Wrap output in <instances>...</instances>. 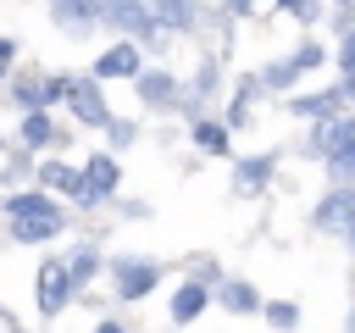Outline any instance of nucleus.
I'll return each instance as SVG.
<instances>
[{"label":"nucleus","instance_id":"nucleus-1","mask_svg":"<svg viewBox=\"0 0 355 333\" xmlns=\"http://www.w3.org/2000/svg\"><path fill=\"white\" fill-rule=\"evenodd\" d=\"M94 17H100V22H111V28H122V33H133V44L161 33V22L150 17V6H144V0H94Z\"/></svg>","mask_w":355,"mask_h":333},{"label":"nucleus","instance_id":"nucleus-2","mask_svg":"<svg viewBox=\"0 0 355 333\" xmlns=\"http://www.w3.org/2000/svg\"><path fill=\"white\" fill-rule=\"evenodd\" d=\"M116 183H122V166H116L111 155H89V166H78V194H72V200L100 205V200H111Z\"/></svg>","mask_w":355,"mask_h":333},{"label":"nucleus","instance_id":"nucleus-3","mask_svg":"<svg viewBox=\"0 0 355 333\" xmlns=\"http://www.w3.org/2000/svg\"><path fill=\"white\" fill-rule=\"evenodd\" d=\"M33 300H39V311H44V316H55V311L72 300V278H67V266H61V261H44V266L33 272Z\"/></svg>","mask_w":355,"mask_h":333},{"label":"nucleus","instance_id":"nucleus-4","mask_svg":"<svg viewBox=\"0 0 355 333\" xmlns=\"http://www.w3.org/2000/svg\"><path fill=\"white\" fill-rule=\"evenodd\" d=\"M72 117L83 122V128H105L111 122V105H105V94H100V78H72Z\"/></svg>","mask_w":355,"mask_h":333},{"label":"nucleus","instance_id":"nucleus-5","mask_svg":"<svg viewBox=\"0 0 355 333\" xmlns=\"http://www.w3.org/2000/svg\"><path fill=\"white\" fill-rule=\"evenodd\" d=\"M111 278H116V294H122V300H144V294L155 289L161 266H155V261H133V255H122V261H111Z\"/></svg>","mask_w":355,"mask_h":333},{"label":"nucleus","instance_id":"nucleus-6","mask_svg":"<svg viewBox=\"0 0 355 333\" xmlns=\"http://www.w3.org/2000/svg\"><path fill=\"white\" fill-rule=\"evenodd\" d=\"M50 22H55L67 39H89V28H94L100 17H94V0H50Z\"/></svg>","mask_w":355,"mask_h":333},{"label":"nucleus","instance_id":"nucleus-7","mask_svg":"<svg viewBox=\"0 0 355 333\" xmlns=\"http://www.w3.org/2000/svg\"><path fill=\"white\" fill-rule=\"evenodd\" d=\"M349 216H355V189H333V194L311 211V222H316L322 233H344V228H349Z\"/></svg>","mask_w":355,"mask_h":333},{"label":"nucleus","instance_id":"nucleus-8","mask_svg":"<svg viewBox=\"0 0 355 333\" xmlns=\"http://www.w3.org/2000/svg\"><path fill=\"white\" fill-rule=\"evenodd\" d=\"M55 233H67V211H50V216H11V239H17V244H44V239H55Z\"/></svg>","mask_w":355,"mask_h":333},{"label":"nucleus","instance_id":"nucleus-9","mask_svg":"<svg viewBox=\"0 0 355 333\" xmlns=\"http://www.w3.org/2000/svg\"><path fill=\"white\" fill-rule=\"evenodd\" d=\"M144 67H139V44L133 39H122V44H111L100 61H94V78H139Z\"/></svg>","mask_w":355,"mask_h":333},{"label":"nucleus","instance_id":"nucleus-10","mask_svg":"<svg viewBox=\"0 0 355 333\" xmlns=\"http://www.w3.org/2000/svg\"><path fill=\"white\" fill-rule=\"evenodd\" d=\"M272 166H277L272 155H244V161L233 166V194H244V200L261 194V189L272 183Z\"/></svg>","mask_w":355,"mask_h":333},{"label":"nucleus","instance_id":"nucleus-11","mask_svg":"<svg viewBox=\"0 0 355 333\" xmlns=\"http://www.w3.org/2000/svg\"><path fill=\"white\" fill-rule=\"evenodd\" d=\"M144 6L161 28H194L200 22V0H144Z\"/></svg>","mask_w":355,"mask_h":333},{"label":"nucleus","instance_id":"nucleus-12","mask_svg":"<svg viewBox=\"0 0 355 333\" xmlns=\"http://www.w3.org/2000/svg\"><path fill=\"white\" fill-rule=\"evenodd\" d=\"M216 300L227 305V311H239V316H250V311H261V294L244 283V278H222L216 283Z\"/></svg>","mask_w":355,"mask_h":333},{"label":"nucleus","instance_id":"nucleus-13","mask_svg":"<svg viewBox=\"0 0 355 333\" xmlns=\"http://www.w3.org/2000/svg\"><path fill=\"white\" fill-rule=\"evenodd\" d=\"M205 305H211V289H205V283H178V294H172V322H194Z\"/></svg>","mask_w":355,"mask_h":333},{"label":"nucleus","instance_id":"nucleus-14","mask_svg":"<svg viewBox=\"0 0 355 333\" xmlns=\"http://www.w3.org/2000/svg\"><path fill=\"white\" fill-rule=\"evenodd\" d=\"M288 111H294V117H316V122H322V117H338V111H344V100H338L333 89H327V94H294V100H288Z\"/></svg>","mask_w":355,"mask_h":333},{"label":"nucleus","instance_id":"nucleus-15","mask_svg":"<svg viewBox=\"0 0 355 333\" xmlns=\"http://www.w3.org/2000/svg\"><path fill=\"white\" fill-rule=\"evenodd\" d=\"M133 83H139V100H150V105H172V94H178L172 72H139Z\"/></svg>","mask_w":355,"mask_h":333},{"label":"nucleus","instance_id":"nucleus-16","mask_svg":"<svg viewBox=\"0 0 355 333\" xmlns=\"http://www.w3.org/2000/svg\"><path fill=\"white\" fill-rule=\"evenodd\" d=\"M61 266H67V278H72V289H83V283H89V278L100 272V250H94V244H78V250H72V255H67Z\"/></svg>","mask_w":355,"mask_h":333},{"label":"nucleus","instance_id":"nucleus-17","mask_svg":"<svg viewBox=\"0 0 355 333\" xmlns=\"http://www.w3.org/2000/svg\"><path fill=\"white\" fill-rule=\"evenodd\" d=\"M61 133H55V122H50V111H28L22 117V144H33V150H44V144H55Z\"/></svg>","mask_w":355,"mask_h":333},{"label":"nucleus","instance_id":"nucleus-18","mask_svg":"<svg viewBox=\"0 0 355 333\" xmlns=\"http://www.w3.org/2000/svg\"><path fill=\"white\" fill-rule=\"evenodd\" d=\"M39 183H44V189H61V194H78V166H67V161H39Z\"/></svg>","mask_w":355,"mask_h":333},{"label":"nucleus","instance_id":"nucleus-19","mask_svg":"<svg viewBox=\"0 0 355 333\" xmlns=\"http://www.w3.org/2000/svg\"><path fill=\"white\" fill-rule=\"evenodd\" d=\"M227 139H233V133H227L222 122H205V117L194 122V144H200L205 155H227Z\"/></svg>","mask_w":355,"mask_h":333},{"label":"nucleus","instance_id":"nucleus-20","mask_svg":"<svg viewBox=\"0 0 355 333\" xmlns=\"http://www.w3.org/2000/svg\"><path fill=\"white\" fill-rule=\"evenodd\" d=\"M261 311H266V322H272L277 333H288V327L300 322V305H294V300H261Z\"/></svg>","mask_w":355,"mask_h":333},{"label":"nucleus","instance_id":"nucleus-21","mask_svg":"<svg viewBox=\"0 0 355 333\" xmlns=\"http://www.w3.org/2000/svg\"><path fill=\"white\" fill-rule=\"evenodd\" d=\"M327 172L338 178V189H355V144L333 150V155H327Z\"/></svg>","mask_w":355,"mask_h":333},{"label":"nucleus","instance_id":"nucleus-22","mask_svg":"<svg viewBox=\"0 0 355 333\" xmlns=\"http://www.w3.org/2000/svg\"><path fill=\"white\" fill-rule=\"evenodd\" d=\"M294 78H300V72H294V61H266V67H261V78H255V83H266V89H288V83H294Z\"/></svg>","mask_w":355,"mask_h":333},{"label":"nucleus","instance_id":"nucleus-23","mask_svg":"<svg viewBox=\"0 0 355 333\" xmlns=\"http://www.w3.org/2000/svg\"><path fill=\"white\" fill-rule=\"evenodd\" d=\"M288 61H294V72H305V67H322V61H327V50H322L316 39H305V44H300Z\"/></svg>","mask_w":355,"mask_h":333},{"label":"nucleus","instance_id":"nucleus-24","mask_svg":"<svg viewBox=\"0 0 355 333\" xmlns=\"http://www.w3.org/2000/svg\"><path fill=\"white\" fill-rule=\"evenodd\" d=\"M277 6H283L288 17H300V22H316V17H322V11H316V0H277Z\"/></svg>","mask_w":355,"mask_h":333},{"label":"nucleus","instance_id":"nucleus-25","mask_svg":"<svg viewBox=\"0 0 355 333\" xmlns=\"http://www.w3.org/2000/svg\"><path fill=\"white\" fill-rule=\"evenodd\" d=\"M105 133H111L116 144H133V133H139V128H133V122H122V117H111V122H105Z\"/></svg>","mask_w":355,"mask_h":333},{"label":"nucleus","instance_id":"nucleus-26","mask_svg":"<svg viewBox=\"0 0 355 333\" xmlns=\"http://www.w3.org/2000/svg\"><path fill=\"white\" fill-rule=\"evenodd\" d=\"M338 67L355 72V28H344V44H338Z\"/></svg>","mask_w":355,"mask_h":333},{"label":"nucleus","instance_id":"nucleus-27","mask_svg":"<svg viewBox=\"0 0 355 333\" xmlns=\"http://www.w3.org/2000/svg\"><path fill=\"white\" fill-rule=\"evenodd\" d=\"M11 56H17V44H11V39H0V72L11 67Z\"/></svg>","mask_w":355,"mask_h":333},{"label":"nucleus","instance_id":"nucleus-28","mask_svg":"<svg viewBox=\"0 0 355 333\" xmlns=\"http://www.w3.org/2000/svg\"><path fill=\"white\" fill-rule=\"evenodd\" d=\"M222 6H227L233 17H244V11H255V0H222Z\"/></svg>","mask_w":355,"mask_h":333},{"label":"nucleus","instance_id":"nucleus-29","mask_svg":"<svg viewBox=\"0 0 355 333\" xmlns=\"http://www.w3.org/2000/svg\"><path fill=\"white\" fill-rule=\"evenodd\" d=\"M344 244H349V255H355V216H349V228H344Z\"/></svg>","mask_w":355,"mask_h":333},{"label":"nucleus","instance_id":"nucleus-30","mask_svg":"<svg viewBox=\"0 0 355 333\" xmlns=\"http://www.w3.org/2000/svg\"><path fill=\"white\" fill-rule=\"evenodd\" d=\"M94 333H128V327H122V322H100Z\"/></svg>","mask_w":355,"mask_h":333},{"label":"nucleus","instance_id":"nucleus-31","mask_svg":"<svg viewBox=\"0 0 355 333\" xmlns=\"http://www.w3.org/2000/svg\"><path fill=\"white\" fill-rule=\"evenodd\" d=\"M344 333H355V311H349V322H344Z\"/></svg>","mask_w":355,"mask_h":333},{"label":"nucleus","instance_id":"nucleus-32","mask_svg":"<svg viewBox=\"0 0 355 333\" xmlns=\"http://www.w3.org/2000/svg\"><path fill=\"white\" fill-rule=\"evenodd\" d=\"M338 6H355V0H338Z\"/></svg>","mask_w":355,"mask_h":333}]
</instances>
